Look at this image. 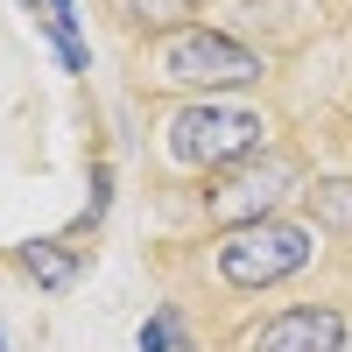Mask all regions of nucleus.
Wrapping results in <instances>:
<instances>
[{
  "label": "nucleus",
  "mask_w": 352,
  "mask_h": 352,
  "mask_svg": "<svg viewBox=\"0 0 352 352\" xmlns=\"http://www.w3.org/2000/svg\"><path fill=\"white\" fill-rule=\"evenodd\" d=\"M141 78L162 85V92H190V99H219V92H247V85L268 78V56L254 43L226 36V28H176V36H155L141 50Z\"/></svg>",
  "instance_id": "f257e3e1"
},
{
  "label": "nucleus",
  "mask_w": 352,
  "mask_h": 352,
  "mask_svg": "<svg viewBox=\"0 0 352 352\" xmlns=\"http://www.w3.org/2000/svg\"><path fill=\"white\" fill-rule=\"evenodd\" d=\"M162 148H169L176 169H190V176H226V169H240L254 155H268L275 141H268V120H261L254 106L184 99L169 113V127H162Z\"/></svg>",
  "instance_id": "f03ea898"
},
{
  "label": "nucleus",
  "mask_w": 352,
  "mask_h": 352,
  "mask_svg": "<svg viewBox=\"0 0 352 352\" xmlns=\"http://www.w3.org/2000/svg\"><path fill=\"white\" fill-rule=\"evenodd\" d=\"M310 261H317V226H303V219H261V226H232V232L212 240V275L232 296L282 289Z\"/></svg>",
  "instance_id": "7ed1b4c3"
},
{
  "label": "nucleus",
  "mask_w": 352,
  "mask_h": 352,
  "mask_svg": "<svg viewBox=\"0 0 352 352\" xmlns=\"http://www.w3.org/2000/svg\"><path fill=\"white\" fill-rule=\"evenodd\" d=\"M303 190H317L310 162L289 155V148H268V155H254V162L226 169V176H204V219H212L219 232L261 226V219H289V204H296Z\"/></svg>",
  "instance_id": "20e7f679"
},
{
  "label": "nucleus",
  "mask_w": 352,
  "mask_h": 352,
  "mask_svg": "<svg viewBox=\"0 0 352 352\" xmlns=\"http://www.w3.org/2000/svg\"><path fill=\"white\" fill-rule=\"evenodd\" d=\"M352 338L345 303H282L275 317H261L240 352H338Z\"/></svg>",
  "instance_id": "39448f33"
},
{
  "label": "nucleus",
  "mask_w": 352,
  "mask_h": 352,
  "mask_svg": "<svg viewBox=\"0 0 352 352\" xmlns=\"http://www.w3.org/2000/svg\"><path fill=\"white\" fill-rule=\"evenodd\" d=\"M21 275L43 289V296H64V289H78L85 261H92V247H78V232H50V240H21L14 247Z\"/></svg>",
  "instance_id": "423d86ee"
},
{
  "label": "nucleus",
  "mask_w": 352,
  "mask_h": 352,
  "mask_svg": "<svg viewBox=\"0 0 352 352\" xmlns=\"http://www.w3.org/2000/svg\"><path fill=\"white\" fill-rule=\"evenodd\" d=\"M28 8H36L50 50L64 56V71H92V50H85V36H78V0H28Z\"/></svg>",
  "instance_id": "0eeeda50"
},
{
  "label": "nucleus",
  "mask_w": 352,
  "mask_h": 352,
  "mask_svg": "<svg viewBox=\"0 0 352 352\" xmlns=\"http://www.w3.org/2000/svg\"><path fill=\"white\" fill-rule=\"evenodd\" d=\"M113 14L127 28H148V36H176L197 21V0H113Z\"/></svg>",
  "instance_id": "6e6552de"
},
{
  "label": "nucleus",
  "mask_w": 352,
  "mask_h": 352,
  "mask_svg": "<svg viewBox=\"0 0 352 352\" xmlns=\"http://www.w3.org/2000/svg\"><path fill=\"white\" fill-rule=\"evenodd\" d=\"M134 352H190V324H184V310L162 303L141 317V331H134Z\"/></svg>",
  "instance_id": "1a4fd4ad"
},
{
  "label": "nucleus",
  "mask_w": 352,
  "mask_h": 352,
  "mask_svg": "<svg viewBox=\"0 0 352 352\" xmlns=\"http://www.w3.org/2000/svg\"><path fill=\"white\" fill-rule=\"evenodd\" d=\"M106 212H113V162H92V197H85V212H78L71 232H99Z\"/></svg>",
  "instance_id": "9d476101"
},
{
  "label": "nucleus",
  "mask_w": 352,
  "mask_h": 352,
  "mask_svg": "<svg viewBox=\"0 0 352 352\" xmlns=\"http://www.w3.org/2000/svg\"><path fill=\"white\" fill-rule=\"evenodd\" d=\"M310 204H317V226L352 232V184H317V190H310Z\"/></svg>",
  "instance_id": "9b49d317"
},
{
  "label": "nucleus",
  "mask_w": 352,
  "mask_h": 352,
  "mask_svg": "<svg viewBox=\"0 0 352 352\" xmlns=\"http://www.w3.org/2000/svg\"><path fill=\"white\" fill-rule=\"evenodd\" d=\"M338 352H352V338H345V345H338Z\"/></svg>",
  "instance_id": "f8f14e48"
},
{
  "label": "nucleus",
  "mask_w": 352,
  "mask_h": 352,
  "mask_svg": "<svg viewBox=\"0 0 352 352\" xmlns=\"http://www.w3.org/2000/svg\"><path fill=\"white\" fill-rule=\"evenodd\" d=\"M0 352H8V338H0Z\"/></svg>",
  "instance_id": "ddd939ff"
}]
</instances>
